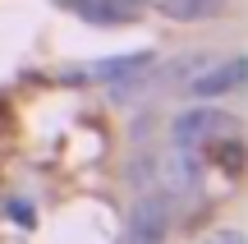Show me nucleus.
Segmentation results:
<instances>
[{
	"mask_svg": "<svg viewBox=\"0 0 248 244\" xmlns=\"http://www.w3.org/2000/svg\"><path fill=\"white\" fill-rule=\"evenodd\" d=\"M207 244H244V235H239V230H216Z\"/></svg>",
	"mask_w": 248,
	"mask_h": 244,
	"instance_id": "nucleus-9",
	"label": "nucleus"
},
{
	"mask_svg": "<svg viewBox=\"0 0 248 244\" xmlns=\"http://www.w3.org/2000/svg\"><path fill=\"white\" fill-rule=\"evenodd\" d=\"M161 9V18H175V23H207V18L225 14V0H152Z\"/></svg>",
	"mask_w": 248,
	"mask_h": 244,
	"instance_id": "nucleus-6",
	"label": "nucleus"
},
{
	"mask_svg": "<svg viewBox=\"0 0 248 244\" xmlns=\"http://www.w3.org/2000/svg\"><path fill=\"white\" fill-rule=\"evenodd\" d=\"M124 5H129V9H142V5H152V0H124Z\"/></svg>",
	"mask_w": 248,
	"mask_h": 244,
	"instance_id": "nucleus-10",
	"label": "nucleus"
},
{
	"mask_svg": "<svg viewBox=\"0 0 248 244\" xmlns=\"http://www.w3.org/2000/svg\"><path fill=\"white\" fill-rule=\"evenodd\" d=\"M244 79H248V60L244 55H225V60L202 65V69L188 79V92H193L198 101H212V97H225V92L244 88Z\"/></svg>",
	"mask_w": 248,
	"mask_h": 244,
	"instance_id": "nucleus-2",
	"label": "nucleus"
},
{
	"mask_svg": "<svg viewBox=\"0 0 248 244\" xmlns=\"http://www.w3.org/2000/svg\"><path fill=\"white\" fill-rule=\"evenodd\" d=\"M234 125H239V120H234L230 111L193 106V111H184V115H175V143L179 147H198V143H207V138H216V134H230Z\"/></svg>",
	"mask_w": 248,
	"mask_h": 244,
	"instance_id": "nucleus-4",
	"label": "nucleus"
},
{
	"mask_svg": "<svg viewBox=\"0 0 248 244\" xmlns=\"http://www.w3.org/2000/svg\"><path fill=\"white\" fill-rule=\"evenodd\" d=\"M170 235V194H142L129 217V244H166Z\"/></svg>",
	"mask_w": 248,
	"mask_h": 244,
	"instance_id": "nucleus-3",
	"label": "nucleus"
},
{
	"mask_svg": "<svg viewBox=\"0 0 248 244\" xmlns=\"http://www.w3.org/2000/svg\"><path fill=\"white\" fill-rule=\"evenodd\" d=\"M64 5L88 23H129V18H138V9H129L124 0H64Z\"/></svg>",
	"mask_w": 248,
	"mask_h": 244,
	"instance_id": "nucleus-7",
	"label": "nucleus"
},
{
	"mask_svg": "<svg viewBox=\"0 0 248 244\" xmlns=\"http://www.w3.org/2000/svg\"><path fill=\"white\" fill-rule=\"evenodd\" d=\"M156 166V180H161V194H175V198H188V194H198V184H202V162L193 157V147H170Z\"/></svg>",
	"mask_w": 248,
	"mask_h": 244,
	"instance_id": "nucleus-1",
	"label": "nucleus"
},
{
	"mask_svg": "<svg viewBox=\"0 0 248 244\" xmlns=\"http://www.w3.org/2000/svg\"><path fill=\"white\" fill-rule=\"evenodd\" d=\"M152 65H156V55L152 51H129V55H115V60H101L88 69V79H101V83H124L133 79V74H147Z\"/></svg>",
	"mask_w": 248,
	"mask_h": 244,
	"instance_id": "nucleus-5",
	"label": "nucleus"
},
{
	"mask_svg": "<svg viewBox=\"0 0 248 244\" xmlns=\"http://www.w3.org/2000/svg\"><path fill=\"white\" fill-rule=\"evenodd\" d=\"M9 217H14V221H23V226H32V221H37V212L28 208L23 198H9Z\"/></svg>",
	"mask_w": 248,
	"mask_h": 244,
	"instance_id": "nucleus-8",
	"label": "nucleus"
}]
</instances>
